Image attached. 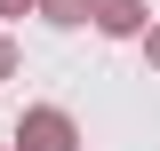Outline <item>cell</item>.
Returning <instances> with one entry per match:
<instances>
[{
  "label": "cell",
  "instance_id": "obj_2",
  "mask_svg": "<svg viewBox=\"0 0 160 151\" xmlns=\"http://www.w3.org/2000/svg\"><path fill=\"white\" fill-rule=\"evenodd\" d=\"M88 24H96L104 40H136L144 24H152V8H144V0H96V8H88Z\"/></svg>",
  "mask_w": 160,
  "mask_h": 151
},
{
  "label": "cell",
  "instance_id": "obj_3",
  "mask_svg": "<svg viewBox=\"0 0 160 151\" xmlns=\"http://www.w3.org/2000/svg\"><path fill=\"white\" fill-rule=\"evenodd\" d=\"M88 8H96V0H32V16L56 24V32H80V24H88Z\"/></svg>",
  "mask_w": 160,
  "mask_h": 151
},
{
  "label": "cell",
  "instance_id": "obj_4",
  "mask_svg": "<svg viewBox=\"0 0 160 151\" xmlns=\"http://www.w3.org/2000/svg\"><path fill=\"white\" fill-rule=\"evenodd\" d=\"M136 48H144V64H152V72H160V16L144 24V32H136Z\"/></svg>",
  "mask_w": 160,
  "mask_h": 151
},
{
  "label": "cell",
  "instance_id": "obj_1",
  "mask_svg": "<svg viewBox=\"0 0 160 151\" xmlns=\"http://www.w3.org/2000/svg\"><path fill=\"white\" fill-rule=\"evenodd\" d=\"M8 151H80V119L64 112V103H24Z\"/></svg>",
  "mask_w": 160,
  "mask_h": 151
},
{
  "label": "cell",
  "instance_id": "obj_5",
  "mask_svg": "<svg viewBox=\"0 0 160 151\" xmlns=\"http://www.w3.org/2000/svg\"><path fill=\"white\" fill-rule=\"evenodd\" d=\"M16 64H24V56H16V40L0 32V80H16Z\"/></svg>",
  "mask_w": 160,
  "mask_h": 151
},
{
  "label": "cell",
  "instance_id": "obj_6",
  "mask_svg": "<svg viewBox=\"0 0 160 151\" xmlns=\"http://www.w3.org/2000/svg\"><path fill=\"white\" fill-rule=\"evenodd\" d=\"M0 16H32V0H0Z\"/></svg>",
  "mask_w": 160,
  "mask_h": 151
},
{
  "label": "cell",
  "instance_id": "obj_7",
  "mask_svg": "<svg viewBox=\"0 0 160 151\" xmlns=\"http://www.w3.org/2000/svg\"><path fill=\"white\" fill-rule=\"evenodd\" d=\"M0 151H8V143H0Z\"/></svg>",
  "mask_w": 160,
  "mask_h": 151
}]
</instances>
